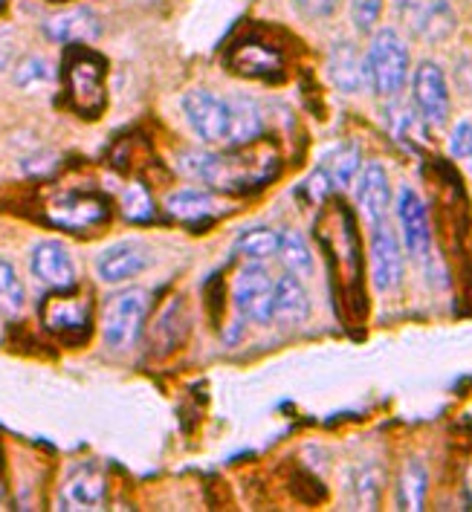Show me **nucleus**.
Listing matches in <instances>:
<instances>
[{
  "mask_svg": "<svg viewBox=\"0 0 472 512\" xmlns=\"http://www.w3.org/2000/svg\"><path fill=\"white\" fill-rule=\"evenodd\" d=\"M276 157H221V154H186L183 171L215 189L247 191L264 186L276 174Z\"/></svg>",
  "mask_w": 472,
  "mask_h": 512,
  "instance_id": "obj_1",
  "label": "nucleus"
},
{
  "mask_svg": "<svg viewBox=\"0 0 472 512\" xmlns=\"http://www.w3.org/2000/svg\"><path fill=\"white\" fill-rule=\"evenodd\" d=\"M368 81L371 90L383 99H391L403 90L409 79V47L397 29H377L368 47Z\"/></svg>",
  "mask_w": 472,
  "mask_h": 512,
  "instance_id": "obj_2",
  "label": "nucleus"
},
{
  "mask_svg": "<svg viewBox=\"0 0 472 512\" xmlns=\"http://www.w3.org/2000/svg\"><path fill=\"white\" fill-rule=\"evenodd\" d=\"M67 79V96L73 108L87 116H96L105 108V61L90 53L84 44H73L64 64Z\"/></svg>",
  "mask_w": 472,
  "mask_h": 512,
  "instance_id": "obj_3",
  "label": "nucleus"
},
{
  "mask_svg": "<svg viewBox=\"0 0 472 512\" xmlns=\"http://www.w3.org/2000/svg\"><path fill=\"white\" fill-rule=\"evenodd\" d=\"M148 316V293L145 290H125L116 293L105 307L102 319V339L113 351H128L134 348L142 336Z\"/></svg>",
  "mask_w": 472,
  "mask_h": 512,
  "instance_id": "obj_4",
  "label": "nucleus"
},
{
  "mask_svg": "<svg viewBox=\"0 0 472 512\" xmlns=\"http://www.w3.org/2000/svg\"><path fill=\"white\" fill-rule=\"evenodd\" d=\"M394 12L403 29L423 44H441L458 27L449 0H397Z\"/></svg>",
  "mask_w": 472,
  "mask_h": 512,
  "instance_id": "obj_5",
  "label": "nucleus"
},
{
  "mask_svg": "<svg viewBox=\"0 0 472 512\" xmlns=\"http://www.w3.org/2000/svg\"><path fill=\"white\" fill-rule=\"evenodd\" d=\"M412 99L420 119L429 128H444L449 122V108H452V96H449V81L441 64L435 61H423L417 64L415 76H412Z\"/></svg>",
  "mask_w": 472,
  "mask_h": 512,
  "instance_id": "obj_6",
  "label": "nucleus"
},
{
  "mask_svg": "<svg viewBox=\"0 0 472 512\" xmlns=\"http://www.w3.org/2000/svg\"><path fill=\"white\" fill-rule=\"evenodd\" d=\"M273 301H276V281L261 267V261H252L235 278V307L244 319L255 324L273 322Z\"/></svg>",
  "mask_w": 472,
  "mask_h": 512,
  "instance_id": "obj_7",
  "label": "nucleus"
},
{
  "mask_svg": "<svg viewBox=\"0 0 472 512\" xmlns=\"http://www.w3.org/2000/svg\"><path fill=\"white\" fill-rule=\"evenodd\" d=\"M183 113L206 145H226L229 136V99L215 96L212 90H189L183 96Z\"/></svg>",
  "mask_w": 472,
  "mask_h": 512,
  "instance_id": "obj_8",
  "label": "nucleus"
},
{
  "mask_svg": "<svg viewBox=\"0 0 472 512\" xmlns=\"http://www.w3.org/2000/svg\"><path fill=\"white\" fill-rule=\"evenodd\" d=\"M47 217H50V223H56L67 232H84V229L105 223L111 217V206L99 194L70 191V194H61L58 200L47 206Z\"/></svg>",
  "mask_w": 472,
  "mask_h": 512,
  "instance_id": "obj_9",
  "label": "nucleus"
},
{
  "mask_svg": "<svg viewBox=\"0 0 472 512\" xmlns=\"http://www.w3.org/2000/svg\"><path fill=\"white\" fill-rule=\"evenodd\" d=\"M371 281L380 293H391L403 281V252L389 223H377L371 235Z\"/></svg>",
  "mask_w": 472,
  "mask_h": 512,
  "instance_id": "obj_10",
  "label": "nucleus"
},
{
  "mask_svg": "<svg viewBox=\"0 0 472 512\" xmlns=\"http://www.w3.org/2000/svg\"><path fill=\"white\" fill-rule=\"evenodd\" d=\"M397 220H400V232H403V246L412 258L429 255L432 246V229H429V215L426 206L420 200V194L409 186H403L397 194Z\"/></svg>",
  "mask_w": 472,
  "mask_h": 512,
  "instance_id": "obj_11",
  "label": "nucleus"
},
{
  "mask_svg": "<svg viewBox=\"0 0 472 512\" xmlns=\"http://www.w3.org/2000/svg\"><path fill=\"white\" fill-rule=\"evenodd\" d=\"M29 270L41 284H47L53 290H73L76 287V264H73L64 243H38L29 255Z\"/></svg>",
  "mask_w": 472,
  "mask_h": 512,
  "instance_id": "obj_12",
  "label": "nucleus"
},
{
  "mask_svg": "<svg viewBox=\"0 0 472 512\" xmlns=\"http://www.w3.org/2000/svg\"><path fill=\"white\" fill-rule=\"evenodd\" d=\"M70 290H56L53 296L44 298L41 319L58 336H76L87 333L90 324V304L79 296H67Z\"/></svg>",
  "mask_w": 472,
  "mask_h": 512,
  "instance_id": "obj_13",
  "label": "nucleus"
},
{
  "mask_svg": "<svg viewBox=\"0 0 472 512\" xmlns=\"http://www.w3.org/2000/svg\"><path fill=\"white\" fill-rule=\"evenodd\" d=\"M357 203H360L362 217L377 226L389 215L391 206V183L386 168L380 162H368L357 174Z\"/></svg>",
  "mask_w": 472,
  "mask_h": 512,
  "instance_id": "obj_14",
  "label": "nucleus"
},
{
  "mask_svg": "<svg viewBox=\"0 0 472 512\" xmlns=\"http://www.w3.org/2000/svg\"><path fill=\"white\" fill-rule=\"evenodd\" d=\"M148 267V252L139 243H113L96 258V272L105 284H125Z\"/></svg>",
  "mask_w": 472,
  "mask_h": 512,
  "instance_id": "obj_15",
  "label": "nucleus"
},
{
  "mask_svg": "<svg viewBox=\"0 0 472 512\" xmlns=\"http://www.w3.org/2000/svg\"><path fill=\"white\" fill-rule=\"evenodd\" d=\"M328 76L342 93H360L371 87L368 81V61L351 41H336L328 55Z\"/></svg>",
  "mask_w": 472,
  "mask_h": 512,
  "instance_id": "obj_16",
  "label": "nucleus"
},
{
  "mask_svg": "<svg viewBox=\"0 0 472 512\" xmlns=\"http://www.w3.org/2000/svg\"><path fill=\"white\" fill-rule=\"evenodd\" d=\"M108 484L96 466H82L61 489V510H99L105 504Z\"/></svg>",
  "mask_w": 472,
  "mask_h": 512,
  "instance_id": "obj_17",
  "label": "nucleus"
},
{
  "mask_svg": "<svg viewBox=\"0 0 472 512\" xmlns=\"http://www.w3.org/2000/svg\"><path fill=\"white\" fill-rule=\"evenodd\" d=\"M47 35L58 44H90L99 38V21L87 6L67 9L47 21Z\"/></svg>",
  "mask_w": 472,
  "mask_h": 512,
  "instance_id": "obj_18",
  "label": "nucleus"
},
{
  "mask_svg": "<svg viewBox=\"0 0 472 512\" xmlns=\"http://www.w3.org/2000/svg\"><path fill=\"white\" fill-rule=\"evenodd\" d=\"M310 316V298L302 287L299 275H281L276 281V301H273V322L302 324Z\"/></svg>",
  "mask_w": 472,
  "mask_h": 512,
  "instance_id": "obj_19",
  "label": "nucleus"
},
{
  "mask_svg": "<svg viewBox=\"0 0 472 512\" xmlns=\"http://www.w3.org/2000/svg\"><path fill=\"white\" fill-rule=\"evenodd\" d=\"M261 131H264L261 108L247 96L229 99V136H226V145H232V148L250 145L252 139L261 136Z\"/></svg>",
  "mask_w": 472,
  "mask_h": 512,
  "instance_id": "obj_20",
  "label": "nucleus"
},
{
  "mask_svg": "<svg viewBox=\"0 0 472 512\" xmlns=\"http://www.w3.org/2000/svg\"><path fill=\"white\" fill-rule=\"evenodd\" d=\"M232 67L244 76H255V79H270L281 73V58L276 50L255 44V41H244L232 50Z\"/></svg>",
  "mask_w": 472,
  "mask_h": 512,
  "instance_id": "obj_21",
  "label": "nucleus"
},
{
  "mask_svg": "<svg viewBox=\"0 0 472 512\" xmlns=\"http://www.w3.org/2000/svg\"><path fill=\"white\" fill-rule=\"evenodd\" d=\"M166 209L177 217V220L195 223V220H206L209 215H215V200H212L206 191L183 189L168 194Z\"/></svg>",
  "mask_w": 472,
  "mask_h": 512,
  "instance_id": "obj_22",
  "label": "nucleus"
},
{
  "mask_svg": "<svg viewBox=\"0 0 472 512\" xmlns=\"http://www.w3.org/2000/svg\"><path fill=\"white\" fill-rule=\"evenodd\" d=\"M278 246H281V235L270 226H252L247 232H241L235 241V249L247 261H267V258L278 255Z\"/></svg>",
  "mask_w": 472,
  "mask_h": 512,
  "instance_id": "obj_23",
  "label": "nucleus"
},
{
  "mask_svg": "<svg viewBox=\"0 0 472 512\" xmlns=\"http://www.w3.org/2000/svg\"><path fill=\"white\" fill-rule=\"evenodd\" d=\"M426 489H429V478L423 463L409 460L403 475H400V486H397V498H400V510H423L426 504Z\"/></svg>",
  "mask_w": 472,
  "mask_h": 512,
  "instance_id": "obj_24",
  "label": "nucleus"
},
{
  "mask_svg": "<svg viewBox=\"0 0 472 512\" xmlns=\"http://www.w3.org/2000/svg\"><path fill=\"white\" fill-rule=\"evenodd\" d=\"M278 258L284 264V270L299 275V278H307L313 272V255H310V246L299 235V232H284L281 235V246H278Z\"/></svg>",
  "mask_w": 472,
  "mask_h": 512,
  "instance_id": "obj_25",
  "label": "nucleus"
},
{
  "mask_svg": "<svg viewBox=\"0 0 472 512\" xmlns=\"http://www.w3.org/2000/svg\"><path fill=\"white\" fill-rule=\"evenodd\" d=\"M27 304V290L9 261H0V313L18 316Z\"/></svg>",
  "mask_w": 472,
  "mask_h": 512,
  "instance_id": "obj_26",
  "label": "nucleus"
},
{
  "mask_svg": "<svg viewBox=\"0 0 472 512\" xmlns=\"http://www.w3.org/2000/svg\"><path fill=\"white\" fill-rule=\"evenodd\" d=\"M122 215L128 217L131 223H145L154 217V200L148 189L142 183H131L128 189L122 191Z\"/></svg>",
  "mask_w": 472,
  "mask_h": 512,
  "instance_id": "obj_27",
  "label": "nucleus"
},
{
  "mask_svg": "<svg viewBox=\"0 0 472 512\" xmlns=\"http://www.w3.org/2000/svg\"><path fill=\"white\" fill-rule=\"evenodd\" d=\"M328 174H331L334 186H339V189L351 186L357 180V174H360V151L354 145L339 148L334 154V160H331V165H328Z\"/></svg>",
  "mask_w": 472,
  "mask_h": 512,
  "instance_id": "obj_28",
  "label": "nucleus"
},
{
  "mask_svg": "<svg viewBox=\"0 0 472 512\" xmlns=\"http://www.w3.org/2000/svg\"><path fill=\"white\" fill-rule=\"evenodd\" d=\"M50 76H53V70H50L47 58H41V55H27V58L15 67V84H18V87L44 84V81H50Z\"/></svg>",
  "mask_w": 472,
  "mask_h": 512,
  "instance_id": "obj_29",
  "label": "nucleus"
},
{
  "mask_svg": "<svg viewBox=\"0 0 472 512\" xmlns=\"http://www.w3.org/2000/svg\"><path fill=\"white\" fill-rule=\"evenodd\" d=\"M383 478H380V472L374 469V466H368V469H362L360 475H357V501H360L362 510H377V504H380V484Z\"/></svg>",
  "mask_w": 472,
  "mask_h": 512,
  "instance_id": "obj_30",
  "label": "nucleus"
},
{
  "mask_svg": "<svg viewBox=\"0 0 472 512\" xmlns=\"http://www.w3.org/2000/svg\"><path fill=\"white\" fill-rule=\"evenodd\" d=\"M449 151H452V157L461 162V165L472 174V122L464 119V122H458V125L452 128Z\"/></svg>",
  "mask_w": 472,
  "mask_h": 512,
  "instance_id": "obj_31",
  "label": "nucleus"
},
{
  "mask_svg": "<svg viewBox=\"0 0 472 512\" xmlns=\"http://www.w3.org/2000/svg\"><path fill=\"white\" fill-rule=\"evenodd\" d=\"M383 0H351V21L360 32H371L380 21Z\"/></svg>",
  "mask_w": 472,
  "mask_h": 512,
  "instance_id": "obj_32",
  "label": "nucleus"
},
{
  "mask_svg": "<svg viewBox=\"0 0 472 512\" xmlns=\"http://www.w3.org/2000/svg\"><path fill=\"white\" fill-rule=\"evenodd\" d=\"M299 6V12H305L307 18H328L336 9V0H293Z\"/></svg>",
  "mask_w": 472,
  "mask_h": 512,
  "instance_id": "obj_33",
  "label": "nucleus"
},
{
  "mask_svg": "<svg viewBox=\"0 0 472 512\" xmlns=\"http://www.w3.org/2000/svg\"><path fill=\"white\" fill-rule=\"evenodd\" d=\"M15 58V41H12V32L9 29H0V73L12 64Z\"/></svg>",
  "mask_w": 472,
  "mask_h": 512,
  "instance_id": "obj_34",
  "label": "nucleus"
}]
</instances>
